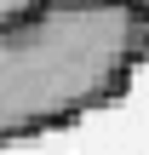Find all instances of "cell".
<instances>
[{"mask_svg": "<svg viewBox=\"0 0 149 155\" xmlns=\"http://www.w3.org/2000/svg\"><path fill=\"white\" fill-rule=\"evenodd\" d=\"M149 58V12L132 0H86L0 23V144H29L126 98Z\"/></svg>", "mask_w": 149, "mask_h": 155, "instance_id": "cell-1", "label": "cell"}, {"mask_svg": "<svg viewBox=\"0 0 149 155\" xmlns=\"http://www.w3.org/2000/svg\"><path fill=\"white\" fill-rule=\"evenodd\" d=\"M40 0H0V23H11V17H23V12H34Z\"/></svg>", "mask_w": 149, "mask_h": 155, "instance_id": "cell-2", "label": "cell"}, {"mask_svg": "<svg viewBox=\"0 0 149 155\" xmlns=\"http://www.w3.org/2000/svg\"><path fill=\"white\" fill-rule=\"evenodd\" d=\"M57 6H86V0H57Z\"/></svg>", "mask_w": 149, "mask_h": 155, "instance_id": "cell-3", "label": "cell"}, {"mask_svg": "<svg viewBox=\"0 0 149 155\" xmlns=\"http://www.w3.org/2000/svg\"><path fill=\"white\" fill-rule=\"evenodd\" d=\"M132 6H138V12H149V0H132Z\"/></svg>", "mask_w": 149, "mask_h": 155, "instance_id": "cell-4", "label": "cell"}]
</instances>
